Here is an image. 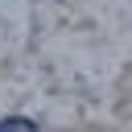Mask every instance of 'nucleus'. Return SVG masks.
<instances>
[{"instance_id": "f257e3e1", "label": "nucleus", "mask_w": 132, "mask_h": 132, "mask_svg": "<svg viewBox=\"0 0 132 132\" xmlns=\"http://www.w3.org/2000/svg\"><path fill=\"white\" fill-rule=\"evenodd\" d=\"M0 132H41V128L25 116H8V120H0Z\"/></svg>"}]
</instances>
